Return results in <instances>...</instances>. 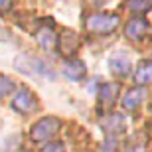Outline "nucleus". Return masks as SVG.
Returning <instances> with one entry per match:
<instances>
[{"label":"nucleus","mask_w":152,"mask_h":152,"mask_svg":"<svg viewBox=\"0 0 152 152\" xmlns=\"http://www.w3.org/2000/svg\"><path fill=\"white\" fill-rule=\"evenodd\" d=\"M85 63L83 61H67L65 63V67H63V75L69 79V81H81L85 77Z\"/></svg>","instance_id":"obj_10"},{"label":"nucleus","mask_w":152,"mask_h":152,"mask_svg":"<svg viewBox=\"0 0 152 152\" xmlns=\"http://www.w3.org/2000/svg\"><path fill=\"white\" fill-rule=\"evenodd\" d=\"M57 44H59V50H61L63 56H73L75 51L79 48V36L75 34L73 30H65L61 34V38L57 39Z\"/></svg>","instance_id":"obj_8"},{"label":"nucleus","mask_w":152,"mask_h":152,"mask_svg":"<svg viewBox=\"0 0 152 152\" xmlns=\"http://www.w3.org/2000/svg\"><path fill=\"white\" fill-rule=\"evenodd\" d=\"M129 152H144V148H142V146H136V148H132V150H129Z\"/></svg>","instance_id":"obj_19"},{"label":"nucleus","mask_w":152,"mask_h":152,"mask_svg":"<svg viewBox=\"0 0 152 152\" xmlns=\"http://www.w3.org/2000/svg\"><path fill=\"white\" fill-rule=\"evenodd\" d=\"M103 129H105V132H107L109 136L115 134V132H123L124 129V118L121 117V115H109V118H105L103 121Z\"/></svg>","instance_id":"obj_11"},{"label":"nucleus","mask_w":152,"mask_h":152,"mask_svg":"<svg viewBox=\"0 0 152 152\" xmlns=\"http://www.w3.org/2000/svg\"><path fill=\"white\" fill-rule=\"evenodd\" d=\"M16 69L18 71H24V73H38V75H44L48 79H53V71H51L44 61L39 59H34L30 56H22L16 59Z\"/></svg>","instance_id":"obj_3"},{"label":"nucleus","mask_w":152,"mask_h":152,"mask_svg":"<svg viewBox=\"0 0 152 152\" xmlns=\"http://www.w3.org/2000/svg\"><path fill=\"white\" fill-rule=\"evenodd\" d=\"M130 67H132V63H130V57L124 56V53H117L109 59V69H111V73L117 75V77H126L130 73Z\"/></svg>","instance_id":"obj_7"},{"label":"nucleus","mask_w":152,"mask_h":152,"mask_svg":"<svg viewBox=\"0 0 152 152\" xmlns=\"http://www.w3.org/2000/svg\"><path fill=\"white\" fill-rule=\"evenodd\" d=\"M12 91H14V81L10 77H4V75H0V99L6 95H10Z\"/></svg>","instance_id":"obj_14"},{"label":"nucleus","mask_w":152,"mask_h":152,"mask_svg":"<svg viewBox=\"0 0 152 152\" xmlns=\"http://www.w3.org/2000/svg\"><path fill=\"white\" fill-rule=\"evenodd\" d=\"M8 39H10V32L0 26V42H8Z\"/></svg>","instance_id":"obj_17"},{"label":"nucleus","mask_w":152,"mask_h":152,"mask_svg":"<svg viewBox=\"0 0 152 152\" xmlns=\"http://www.w3.org/2000/svg\"><path fill=\"white\" fill-rule=\"evenodd\" d=\"M85 26L89 32L93 34H111L115 32V28L118 26V16L117 14H91L87 20H85Z\"/></svg>","instance_id":"obj_2"},{"label":"nucleus","mask_w":152,"mask_h":152,"mask_svg":"<svg viewBox=\"0 0 152 152\" xmlns=\"http://www.w3.org/2000/svg\"><path fill=\"white\" fill-rule=\"evenodd\" d=\"M12 2H0V10H10Z\"/></svg>","instance_id":"obj_18"},{"label":"nucleus","mask_w":152,"mask_h":152,"mask_svg":"<svg viewBox=\"0 0 152 152\" xmlns=\"http://www.w3.org/2000/svg\"><path fill=\"white\" fill-rule=\"evenodd\" d=\"M129 8L132 12H142V10L152 8V2H129Z\"/></svg>","instance_id":"obj_15"},{"label":"nucleus","mask_w":152,"mask_h":152,"mask_svg":"<svg viewBox=\"0 0 152 152\" xmlns=\"http://www.w3.org/2000/svg\"><path fill=\"white\" fill-rule=\"evenodd\" d=\"M57 36H56V32H53V22H48L45 26H42V28H38L36 30V42L39 44V48L42 50H45V51H50V50H53L57 45Z\"/></svg>","instance_id":"obj_5"},{"label":"nucleus","mask_w":152,"mask_h":152,"mask_svg":"<svg viewBox=\"0 0 152 152\" xmlns=\"http://www.w3.org/2000/svg\"><path fill=\"white\" fill-rule=\"evenodd\" d=\"M36 105H38V101L32 95V91L28 89H20L18 95L14 97V101H12V109L18 111V113H32L36 109Z\"/></svg>","instance_id":"obj_6"},{"label":"nucleus","mask_w":152,"mask_h":152,"mask_svg":"<svg viewBox=\"0 0 152 152\" xmlns=\"http://www.w3.org/2000/svg\"><path fill=\"white\" fill-rule=\"evenodd\" d=\"M134 81L138 85L152 83V61H142L138 65V69H136V73H134Z\"/></svg>","instance_id":"obj_13"},{"label":"nucleus","mask_w":152,"mask_h":152,"mask_svg":"<svg viewBox=\"0 0 152 152\" xmlns=\"http://www.w3.org/2000/svg\"><path fill=\"white\" fill-rule=\"evenodd\" d=\"M118 91H121V85L118 83H103L101 85V89H99V103H97L99 113H109L115 107Z\"/></svg>","instance_id":"obj_4"},{"label":"nucleus","mask_w":152,"mask_h":152,"mask_svg":"<svg viewBox=\"0 0 152 152\" xmlns=\"http://www.w3.org/2000/svg\"><path fill=\"white\" fill-rule=\"evenodd\" d=\"M42 152H65V146L61 142H50V144H45L42 148Z\"/></svg>","instance_id":"obj_16"},{"label":"nucleus","mask_w":152,"mask_h":152,"mask_svg":"<svg viewBox=\"0 0 152 152\" xmlns=\"http://www.w3.org/2000/svg\"><path fill=\"white\" fill-rule=\"evenodd\" d=\"M59 132V121L56 117H44L32 126L30 136L34 142H48Z\"/></svg>","instance_id":"obj_1"},{"label":"nucleus","mask_w":152,"mask_h":152,"mask_svg":"<svg viewBox=\"0 0 152 152\" xmlns=\"http://www.w3.org/2000/svg\"><path fill=\"white\" fill-rule=\"evenodd\" d=\"M146 30H148L146 20H142V18H132V20L126 24V38L140 39L142 36L146 34Z\"/></svg>","instance_id":"obj_9"},{"label":"nucleus","mask_w":152,"mask_h":152,"mask_svg":"<svg viewBox=\"0 0 152 152\" xmlns=\"http://www.w3.org/2000/svg\"><path fill=\"white\" fill-rule=\"evenodd\" d=\"M142 99H144V91L142 89H130L129 93L123 97V107L126 109V111H134L142 103Z\"/></svg>","instance_id":"obj_12"}]
</instances>
